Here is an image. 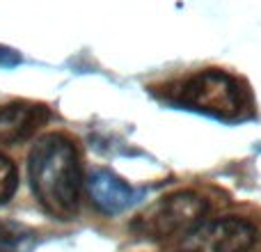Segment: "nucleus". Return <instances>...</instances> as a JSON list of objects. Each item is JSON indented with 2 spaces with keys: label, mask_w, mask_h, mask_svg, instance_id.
<instances>
[{
  "label": "nucleus",
  "mask_w": 261,
  "mask_h": 252,
  "mask_svg": "<svg viewBox=\"0 0 261 252\" xmlns=\"http://www.w3.org/2000/svg\"><path fill=\"white\" fill-rule=\"evenodd\" d=\"M21 62V55L16 51L7 48V46H0V67H16Z\"/></svg>",
  "instance_id": "nucleus-9"
},
{
  "label": "nucleus",
  "mask_w": 261,
  "mask_h": 252,
  "mask_svg": "<svg viewBox=\"0 0 261 252\" xmlns=\"http://www.w3.org/2000/svg\"><path fill=\"white\" fill-rule=\"evenodd\" d=\"M208 213V202L199 193L179 190L161 197L133 220L130 230L149 241H181L197 230Z\"/></svg>",
  "instance_id": "nucleus-3"
},
{
  "label": "nucleus",
  "mask_w": 261,
  "mask_h": 252,
  "mask_svg": "<svg viewBox=\"0 0 261 252\" xmlns=\"http://www.w3.org/2000/svg\"><path fill=\"white\" fill-rule=\"evenodd\" d=\"M172 106L206 115L218 122L239 124L252 117V94L250 87L234 73L222 69H204L172 83L163 92Z\"/></svg>",
  "instance_id": "nucleus-2"
},
{
  "label": "nucleus",
  "mask_w": 261,
  "mask_h": 252,
  "mask_svg": "<svg viewBox=\"0 0 261 252\" xmlns=\"http://www.w3.org/2000/svg\"><path fill=\"white\" fill-rule=\"evenodd\" d=\"M257 243V230L243 218H218L202 222L179 241L176 252H250Z\"/></svg>",
  "instance_id": "nucleus-4"
},
{
  "label": "nucleus",
  "mask_w": 261,
  "mask_h": 252,
  "mask_svg": "<svg viewBox=\"0 0 261 252\" xmlns=\"http://www.w3.org/2000/svg\"><path fill=\"white\" fill-rule=\"evenodd\" d=\"M85 188L90 199L94 202V207L99 211L108 213V216H117V213L128 211L144 195V190L133 188L122 177H117L115 172L106 170V167L90 170V174L85 179Z\"/></svg>",
  "instance_id": "nucleus-5"
},
{
  "label": "nucleus",
  "mask_w": 261,
  "mask_h": 252,
  "mask_svg": "<svg viewBox=\"0 0 261 252\" xmlns=\"http://www.w3.org/2000/svg\"><path fill=\"white\" fill-rule=\"evenodd\" d=\"M37 236L30 227L14 220H0V252H30Z\"/></svg>",
  "instance_id": "nucleus-7"
},
{
  "label": "nucleus",
  "mask_w": 261,
  "mask_h": 252,
  "mask_svg": "<svg viewBox=\"0 0 261 252\" xmlns=\"http://www.w3.org/2000/svg\"><path fill=\"white\" fill-rule=\"evenodd\" d=\"M28 177L37 202L58 220H71L81 209L83 170L78 149L67 135H41L28 156Z\"/></svg>",
  "instance_id": "nucleus-1"
},
{
  "label": "nucleus",
  "mask_w": 261,
  "mask_h": 252,
  "mask_svg": "<svg viewBox=\"0 0 261 252\" xmlns=\"http://www.w3.org/2000/svg\"><path fill=\"white\" fill-rule=\"evenodd\" d=\"M50 119V110L44 104L14 101L0 108V144H18L30 140Z\"/></svg>",
  "instance_id": "nucleus-6"
},
{
  "label": "nucleus",
  "mask_w": 261,
  "mask_h": 252,
  "mask_svg": "<svg viewBox=\"0 0 261 252\" xmlns=\"http://www.w3.org/2000/svg\"><path fill=\"white\" fill-rule=\"evenodd\" d=\"M18 188V170L12 163V158H7L5 154H0V204H7L14 197Z\"/></svg>",
  "instance_id": "nucleus-8"
}]
</instances>
